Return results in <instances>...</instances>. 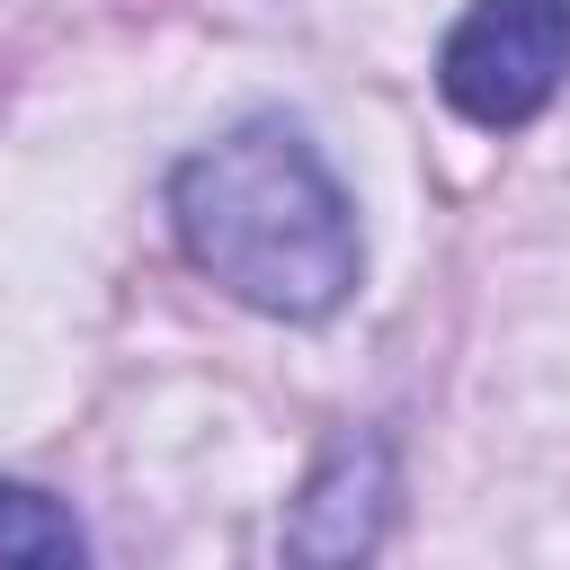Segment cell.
<instances>
[{
  "instance_id": "obj_2",
  "label": "cell",
  "mask_w": 570,
  "mask_h": 570,
  "mask_svg": "<svg viewBox=\"0 0 570 570\" xmlns=\"http://www.w3.org/2000/svg\"><path fill=\"white\" fill-rule=\"evenodd\" d=\"M561 80H570V0H472L436 53L445 107L490 134L543 116Z\"/></svg>"
},
{
  "instance_id": "obj_4",
  "label": "cell",
  "mask_w": 570,
  "mask_h": 570,
  "mask_svg": "<svg viewBox=\"0 0 570 570\" xmlns=\"http://www.w3.org/2000/svg\"><path fill=\"white\" fill-rule=\"evenodd\" d=\"M89 543H80V525L45 499V490H27V481H0V561H27V570H71Z\"/></svg>"
},
{
  "instance_id": "obj_1",
  "label": "cell",
  "mask_w": 570,
  "mask_h": 570,
  "mask_svg": "<svg viewBox=\"0 0 570 570\" xmlns=\"http://www.w3.org/2000/svg\"><path fill=\"white\" fill-rule=\"evenodd\" d=\"M169 223L187 258L267 321H321L356 285V214L285 116H249L187 151L169 178Z\"/></svg>"
},
{
  "instance_id": "obj_3",
  "label": "cell",
  "mask_w": 570,
  "mask_h": 570,
  "mask_svg": "<svg viewBox=\"0 0 570 570\" xmlns=\"http://www.w3.org/2000/svg\"><path fill=\"white\" fill-rule=\"evenodd\" d=\"M383 490H392V463H383V445H374V436H365V445H338V454L321 463V481L303 490V508H294L285 543H294V534H312L321 517H338V525H330V543H321V561H347V552H365V543H374V525H383Z\"/></svg>"
}]
</instances>
